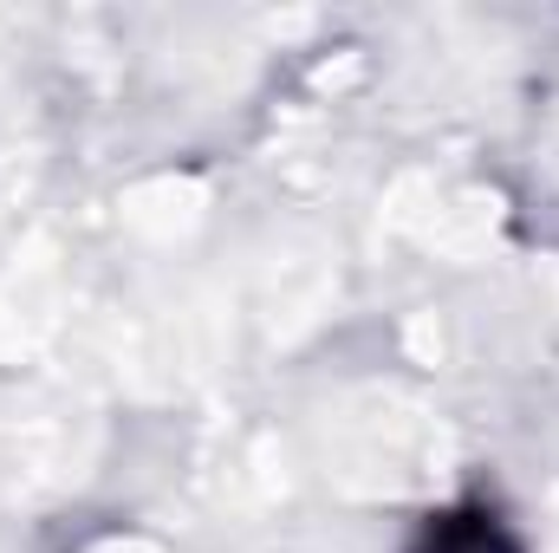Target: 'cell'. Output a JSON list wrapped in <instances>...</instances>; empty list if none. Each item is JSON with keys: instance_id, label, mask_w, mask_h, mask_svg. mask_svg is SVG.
Wrapping results in <instances>:
<instances>
[{"instance_id": "cell-1", "label": "cell", "mask_w": 559, "mask_h": 553, "mask_svg": "<svg viewBox=\"0 0 559 553\" xmlns=\"http://www.w3.org/2000/svg\"><path fill=\"white\" fill-rule=\"evenodd\" d=\"M404 553H527V548H521L514 521L501 515V502H488V495H462V502L423 515Z\"/></svg>"}]
</instances>
